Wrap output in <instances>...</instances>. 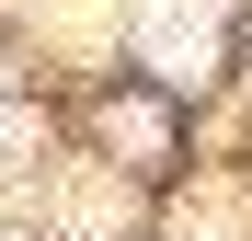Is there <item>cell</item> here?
I'll use <instances>...</instances> for the list:
<instances>
[{"instance_id":"obj_2","label":"cell","mask_w":252,"mask_h":241,"mask_svg":"<svg viewBox=\"0 0 252 241\" xmlns=\"http://www.w3.org/2000/svg\"><path fill=\"white\" fill-rule=\"evenodd\" d=\"M34 149V115H0V161H23Z\"/></svg>"},{"instance_id":"obj_1","label":"cell","mask_w":252,"mask_h":241,"mask_svg":"<svg viewBox=\"0 0 252 241\" xmlns=\"http://www.w3.org/2000/svg\"><path fill=\"white\" fill-rule=\"evenodd\" d=\"M138 46L160 80H195L218 58V0H138Z\"/></svg>"}]
</instances>
